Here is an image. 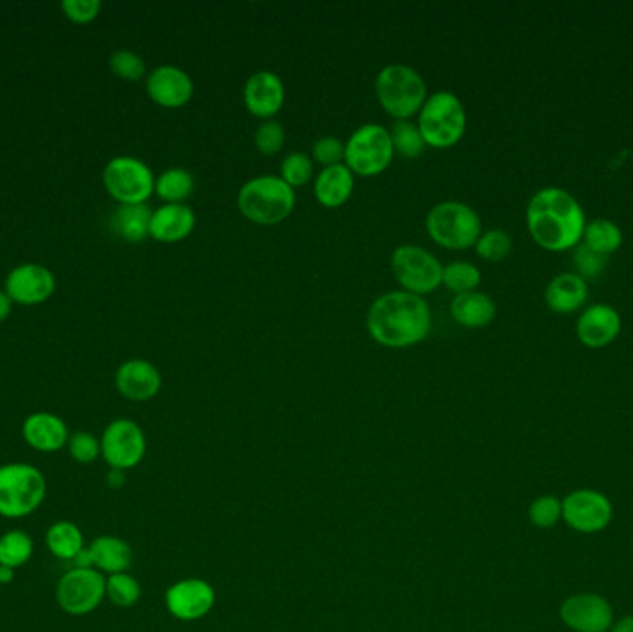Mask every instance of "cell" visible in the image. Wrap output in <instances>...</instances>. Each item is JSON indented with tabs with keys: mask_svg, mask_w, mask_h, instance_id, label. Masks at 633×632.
Listing matches in <instances>:
<instances>
[{
	"mask_svg": "<svg viewBox=\"0 0 633 632\" xmlns=\"http://www.w3.org/2000/svg\"><path fill=\"white\" fill-rule=\"evenodd\" d=\"M589 297V284L574 271L556 275L545 290V303L553 314L571 316L584 308Z\"/></svg>",
	"mask_w": 633,
	"mask_h": 632,
	"instance_id": "7402d4cb",
	"label": "cell"
},
{
	"mask_svg": "<svg viewBox=\"0 0 633 632\" xmlns=\"http://www.w3.org/2000/svg\"><path fill=\"white\" fill-rule=\"evenodd\" d=\"M367 329L384 348H412L430 335V306L421 295L404 290L384 293L370 304Z\"/></svg>",
	"mask_w": 633,
	"mask_h": 632,
	"instance_id": "7a4b0ae2",
	"label": "cell"
},
{
	"mask_svg": "<svg viewBox=\"0 0 633 632\" xmlns=\"http://www.w3.org/2000/svg\"><path fill=\"white\" fill-rule=\"evenodd\" d=\"M450 314L465 329H484L497 317V304L487 293L476 290L455 295L450 303Z\"/></svg>",
	"mask_w": 633,
	"mask_h": 632,
	"instance_id": "484cf974",
	"label": "cell"
},
{
	"mask_svg": "<svg viewBox=\"0 0 633 632\" xmlns=\"http://www.w3.org/2000/svg\"><path fill=\"white\" fill-rule=\"evenodd\" d=\"M56 603L74 618L89 616L106 599V575L93 568H71L56 584Z\"/></svg>",
	"mask_w": 633,
	"mask_h": 632,
	"instance_id": "8fae6325",
	"label": "cell"
},
{
	"mask_svg": "<svg viewBox=\"0 0 633 632\" xmlns=\"http://www.w3.org/2000/svg\"><path fill=\"white\" fill-rule=\"evenodd\" d=\"M528 518L532 525L537 528H553L563 520V505L556 496L537 497L528 509Z\"/></svg>",
	"mask_w": 633,
	"mask_h": 632,
	"instance_id": "8d00e7d4",
	"label": "cell"
},
{
	"mask_svg": "<svg viewBox=\"0 0 633 632\" xmlns=\"http://www.w3.org/2000/svg\"><path fill=\"white\" fill-rule=\"evenodd\" d=\"M563 521L582 534L602 533L613 520V505L608 496L597 490H576L561 501Z\"/></svg>",
	"mask_w": 633,
	"mask_h": 632,
	"instance_id": "4fadbf2b",
	"label": "cell"
},
{
	"mask_svg": "<svg viewBox=\"0 0 633 632\" xmlns=\"http://www.w3.org/2000/svg\"><path fill=\"white\" fill-rule=\"evenodd\" d=\"M622 330L621 314L609 304H591L580 312L576 336L587 349H604L619 338Z\"/></svg>",
	"mask_w": 633,
	"mask_h": 632,
	"instance_id": "e0dca14e",
	"label": "cell"
},
{
	"mask_svg": "<svg viewBox=\"0 0 633 632\" xmlns=\"http://www.w3.org/2000/svg\"><path fill=\"white\" fill-rule=\"evenodd\" d=\"M354 192V173L344 163L322 168L315 179V198L326 208L343 206Z\"/></svg>",
	"mask_w": 633,
	"mask_h": 632,
	"instance_id": "d4e9b609",
	"label": "cell"
},
{
	"mask_svg": "<svg viewBox=\"0 0 633 632\" xmlns=\"http://www.w3.org/2000/svg\"><path fill=\"white\" fill-rule=\"evenodd\" d=\"M62 10L69 21L76 25H87L99 17L102 4L99 0H65Z\"/></svg>",
	"mask_w": 633,
	"mask_h": 632,
	"instance_id": "7bdbcfd3",
	"label": "cell"
},
{
	"mask_svg": "<svg viewBox=\"0 0 633 632\" xmlns=\"http://www.w3.org/2000/svg\"><path fill=\"white\" fill-rule=\"evenodd\" d=\"M417 126L426 147L450 149L467 131V112L460 97L450 92H436L418 112Z\"/></svg>",
	"mask_w": 633,
	"mask_h": 632,
	"instance_id": "8992f818",
	"label": "cell"
},
{
	"mask_svg": "<svg viewBox=\"0 0 633 632\" xmlns=\"http://www.w3.org/2000/svg\"><path fill=\"white\" fill-rule=\"evenodd\" d=\"M391 271L402 290L426 295L443 285V266L436 256L418 245H400L391 255Z\"/></svg>",
	"mask_w": 633,
	"mask_h": 632,
	"instance_id": "30bf717a",
	"label": "cell"
},
{
	"mask_svg": "<svg viewBox=\"0 0 633 632\" xmlns=\"http://www.w3.org/2000/svg\"><path fill=\"white\" fill-rule=\"evenodd\" d=\"M295 190L275 174L251 179L238 193V208L248 221L256 224L282 223L295 208Z\"/></svg>",
	"mask_w": 633,
	"mask_h": 632,
	"instance_id": "3957f363",
	"label": "cell"
},
{
	"mask_svg": "<svg viewBox=\"0 0 633 632\" xmlns=\"http://www.w3.org/2000/svg\"><path fill=\"white\" fill-rule=\"evenodd\" d=\"M12 312V299L8 297L7 292H0V323L7 321Z\"/></svg>",
	"mask_w": 633,
	"mask_h": 632,
	"instance_id": "f6af8a7d",
	"label": "cell"
},
{
	"mask_svg": "<svg viewBox=\"0 0 633 632\" xmlns=\"http://www.w3.org/2000/svg\"><path fill=\"white\" fill-rule=\"evenodd\" d=\"M47 497L44 472L28 462L0 465V518L25 520Z\"/></svg>",
	"mask_w": 633,
	"mask_h": 632,
	"instance_id": "277c9868",
	"label": "cell"
},
{
	"mask_svg": "<svg viewBox=\"0 0 633 632\" xmlns=\"http://www.w3.org/2000/svg\"><path fill=\"white\" fill-rule=\"evenodd\" d=\"M216 597V590L208 581L198 576H187L167 588L166 607L174 620L191 623L203 620L214 610Z\"/></svg>",
	"mask_w": 633,
	"mask_h": 632,
	"instance_id": "5bb4252c",
	"label": "cell"
},
{
	"mask_svg": "<svg viewBox=\"0 0 633 632\" xmlns=\"http://www.w3.org/2000/svg\"><path fill=\"white\" fill-rule=\"evenodd\" d=\"M34 538L26 531L12 528L0 536V566L17 571L31 562Z\"/></svg>",
	"mask_w": 633,
	"mask_h": 632,
	"instance_id": "4dcf8cb0",
	"label": "cell"
},
{
	"mask_svg": "<svg viewBox=\"0 0 633 632\" xmlns=\"http://www.w3.org/2000/svg\"><path fill=\"white\" fill-rule=\"evenodd\" d=\"M254 145L261 155L272 156L285 145V129L277 119H267L254 132Z\"/></svg>",
	"mask_w": 633,
	"mask_h": 632,
	"instance_id": "f35d334b",
	"label": "cell"
},
{
	"mask_svg": "<svg viewBox=\"0 0 633 632\" xmlns=\"http://www.w3.org/2000/svg\"><path fill=\"white\" fill-rule=\"evenodd\" d=\"M106 192L121 205H145L155 193V173L134 156H118L106 163L102 173Z\"/></svg>",
	"mask_w": 633,
	"mask_h": 632,
	"instance_id": "9c48e42d",
	"label": "cell"
},
{
	"mask_svg": "<svg viewBox=\"0 0 633 632\" xmlns=\"http://www.w3.org/2000/svg\"><path fill=\"white\" fill-rule=\"evenodd\" d=\"M474 248H476V255L482 260L500 262L510 256L513 242H511V236L506 230L491 229L487 230V232H482V236L478 238Z\"/></svg>",
	"mask_w": 633,
	"mask_h": 632,
	"instance_id": "e575fe53",
	"label": "cell"
},
{
	"mask_svg": "<svg viewBox=\"0 0 633 632\" xmlns=\"http://www.w3.org/2000/svg\"><path fill=\"white\" fill-rule=\"evenodd\" d=\"M609 632H633V613L624 616L619 621H613V625H611Z\"/></svg>",
	"mask_w": 633,
	"mask_h": 632,
	"instance_id": "ee69618b",
	"label": "cell"
},
{
	"mask_svg": "<svg viewBox=\"0 0 633 632\" xmlns=\"http://www.w3.org/2000/svg\"><path fill=\"white\" fill-rule=\"evenodd\" d=\"M585 224L584 208L567 190L543 187L529 198L526 208L529 236L548 253H565L579 247Z\"/></svg>",
	"mask_w": 633,
	"mask_h": 632,
	"instance_id": "6da1fadb",
	"label": "cell"
},
{
	"mask_svg": "<svg viewBox=\"0 0 633 632\" xmlns=\"http://www.w3.org/2000/svg\"><path fill=\"white\" fill-rule=\"evenodd\" d=\"M572 264L576 267L574 274L580 275L582 279H597L598 275H602L606 269L608 258L585 247L584 243H580L579 247L572 248Z\"/></svg>",
	"mask_w": 633,
	"mask_h": 632,
	"instance_id": "60d3db41",
	"label": "cell"
},
{
	"mask_svg": "<svg viewBox=\"0 0 633 632\" xmlns=\"http://www.w3.org/2000/svg\"><path fill=\"white\" fill-rule=\"evenodd\" d=\"M87 552L92 558L93 570L100 571L106 576L129 571L134 560V551L129 542L113 534L97 536L89 542Z\"/></svg>",
	"mask_w": 633,
	"mask_h": 632,
	"instance_id": "cb8c5ba5",
	"label": "cell"
},
{
	"mask_svg": "<svg viewBox=\"0 0 633 632\" xmlns=\"http://www.w3.org/2000/svg\"><path fill=\"white\" fill-rule=\"evenodd\" d=\"M560 618L576 632H609L616 613L608 599L598 594H572L561 603Z\"/></svg>",
	"mask_w": 633,
	"mask_h": 632,
	"instance_id": "9a60e30c",
	"label": "cell"
},
{
	"mask_svg": "<svg viewBox=\"0 0 633 632\" xmlns=\"http://www.w3.org/2000/svg\"><path fill=\"white\" fill-rule=\"evenodd\" d=\"M110 69L113 75L118 78H123V81L136 82L142 81L145 73H147V68H145V62L139 54H136L134 50H115L110 57Z\"/></svg>",
	"mask_w": 633,
	"mask_h": 632,
	"instance_id": "ab89813d",
	"label": "cell"
},
{
	"mask_svg": "<svg viewBox=\"0 0 633 632\" xmlns=\"http://www.w3.org/2000/svg\"><path fill=\"white\" fill-rule=\"evenodd\" d=\"M195 190V177L184 168L166 169L156 179L155 192L167 205H184Z\"/></svg>",
	"mask_w": 633,
	"mask_h": 632,
	"instance_id": "f546056e",
	"label": "cell"
},
{
	"mask_svg": "<svg viewBox=\"0 0 633 632\" xmlns=\"http://www.w3.org/2000/svg\"><path fill=\"white\" fill-rule=\"evenodd\" d=\"M153 210L147 205H121L111 216V229L124 242L139 243L150 236Z\"/></svg>",
	"mask_w": 633,
	"mask_h": 632,
	"instance_id": "83f0119b",
	"label": "cell"
},
{
	"mask_svg": "<svg viewBox=\"0 0 633 632\" xmlns=\"http://www.w3.org/2000/svg\"><path fill=\"white\" fill-rule=\"evenodd\" d=\"M622 242H624V236H622L621 227L611 219H595L585 224L582 243L598 255L608 258L621 248Z\"/></svg>",
	"mask_w": 633,
	"mask_h": 632,
	"instance_id": "f1b7e54d",
	"label": "cell"
},
{
	"mask_svg": "<svg viewBox=\"0 0 633 632\" xmlns=\"http://www.w3.org/2000/svg\"><path fill=\"white\" fill-rule=\"evenodd\" d=\"M115 388L119 393L134 401L145 403L155 399L161 390V373L148 360L132 358L119 366L115 373Z\"/></svg>",
	"mask_w": 633,
	"mask_h": 632,
	"instance_id": "ffe728a7",
	"label": "cell"
},
{
	"mask_svg": "<svg viewBox=\"0 0 633 632\" xmlns=\"http://www.w3.org/2000/svg\"><path fill=\"white\" fill-rule=\"evenodd\" d=\"M312 156H314V161L320 163L322 168L338 166L344 161V143L339 137H319L312 147Z\"/></svg>",
	"mask_w": 633,
	"mask_h": 632,
	"instance_id": "b9f144b4",
	"label": "cell"
},
{
	"mask_svg": "<svg viewBox=\"0 0 633 632\" xmlns=\"http://www.w3.org/2000/svg\"><path fill=\"white\" fill-rule=\"evenodd\" d=\"M21 435L26 446L37 453L50 454L68 447L71 433L68 423L63 422L60 415L52 412H34L23 422Z\"/></svg>",
	"mask_w": 633,
	"mask_h": 632,
	"instance_id": "44dd1931",
	"label": "cell"
},
{
	"mask_svg": "<svg viewBox=\"0 0 633 632\" xmlns=\"http://www.w3.org/2000/svg\"><path fill=\"white\" fill-rule=\"evenodd\" d=\"M426 232L437 245L463 251L474 247L482 236V219L473 206L460 200H445L428 211Z\"/></svg>",
	"mask_w": 633,
	"mask_h": 632,
	"instance_id": "52a82bcc",
	"label": "cell"
},
{
	"mask_svg": "<svg viewBox=\"0 0 633 632\" xmlns=\"http://www.w3.org/2000/svg\"><path fill=\"white\" fill-rule=\"evenodd\" d=\"M106 599L119 608L136 607L142 599V584L129 571L108 575L106 576Z\"/></svg>",
	"mask_w": 633,
	"mask_h": 632,
	"instance_id": "1f68e13d",
	"label": "cell"
},
{
	"mask_svg": "<svg viewBox=\"0 0 633 632\" xmlns=\"http://www.w3.org/2000/svg\"><path fill=\"white\" fill-rule=\"evenodd\" d=\"M147 94L161 108H182L195 94V84L184 69L160 65L147 78Z\"/></svg>",
	"mask_w": 633,
	"mask_h": 632,
	"instance_id": "d6986e66",
	"label": "cell"
},
{
	"mask_svg": "<svg viewBox=\"0 0 633 632\" xmlns=\"http://www.w3.org/2000/svg\"><path fill=\"white\" fill-rule=\"evenodd\" d=\"M65 449L76 464L89 465L100 459V438L87 430H76L69 436Z\"/></svg>",
	"mask_w": 633,
	"mask_h": 632,
	"instance_id": "74e56055",
	"label": "cell"
},
{
	"mask_svg": "<svg viewBox=\"0 0 633 632\" xmlns=\"http://www.w3.org/2000/svg\"><path fill=\"white\" fill-rule=\"evenodd\" d=\"M45 546L52 557L63 562H73L86 549L82 528L73 521H54L45 533Z\"/></svg>",
	"mask_w": 633,
	"mask_h": 632,
	"instance_id": "4316f807",
	"label": "cell"
},
{
	"mask_svg": "<svg viewBox=\"0 0 633 632\" xmlns=\"http://www.w3.org/2000/svg\"><path fill=\"white\" fill-rule=\"evenodd\" d=\"M393 156L391 134L384 124H362L344 143V166L362 177L384 173L391 166Z\"/></svg>",
	"mask_w": 633,
	"mask_h": 632,
	"instance_id": "ba28073f",
	"label": "cell"
},
{
	"mask_svg": "<svg viewBox=\"0 0 633 632\" xmlns=\"http://www.w3.org/2000/svg\"><path fill=\"white\" fill-rule=\"evenodd\" d=\"M13 579H15V570L7 568V566H0V584L7 586V584L13 583Z\"/></svg>",
	"mask_w": 633,
	"mask_h": 632,
	"instance_id": "7dc6e473",
	"label": "cell"
},
{
	"mask_svg": "<svg viewBox=\"0 0 633 632\" xmlns=\"http://www.w3.org/2000/svg\"><path fill=\"white\" fill-rule=\"evenodd\" d=\"M243 100L246 110L253 113L254 118L265 121L275 118L285 102V86L282 78L272 71L254 73L245 82Z\"/></svg>",
	"mask_w": 633,
	"mask_h": 632,
	"instance_id": "ac0fdd59",
	"label": "cell"
},
{
	"mask_svg": "<svg viewBox=\"0 0 633 632\" xmlns=\"http://www.w3.org/2000/svg\"><path fill=\"white\" fill-rule=\"evenodd\" d=\"M147 454V436L134 420L119 417L100 436V459L110 470L130 472L142 464Z\"/></svg>",
	"mask_w": 633,
	"mask_h": 632,
	"instance_id": "7c38bea8",
	"label": "cell"
},
{
	"mask_svg": "<svg viewBox=\"0 0 633 632\" xmlns=\"http://www.w3.org/2000/svg\"><path fill=\"white\" fill-rule=\"evenodd\" d=\"M54 290V275L41 264H23L8 275L7 293L12 303L36 306L49 301Z\"/></svg>",
	"mask_w": 633,
	"mask_h": 632,
	"instance_id": "2e32d148",
	"label": "cell"
},
{
	"mask_svg": "<svg viewBox=\"0 0 633 632\" xmlns=\"http://www.w3.org/2000/svg\"><path fill=\"white\" fill-rule=\"evenodd\" d=\"M314 158H309L304 153H291L285 156L280 166V179L285 180L293 190L299 186H306L309 180L314 179Z\"/></svg>",
	"mask_w": 633,
	"mask_h": 632,
	"instance_id": "d590c367",
	"label": "cell"
},
{
	"mask_svg": "<svg viewBox=\"0 0 633 632\" xmlns=\"http://www.w3.org/2000/svg\"><path fill=\"white\" fill-rule=\"evenodd\" d=\"M391 134V142H393V149L397 155L404 156V158H418L426 149V142L421 131H418L417 123L407 121H394L393 129L389 131Z\"/></svg>",
	"mask_w": 633,
	"mask_h": 632,
	"instance_id": "836d02e7",
	"label": "cell"
},
{
	"mask_svg": "<svg viewBox=\"0 0 633 632\" xmlns=\"http://www.w3.org/2000/svg\"><path fill=\"white\" fill-rule=\"evenodd\" d=\"M479 282H482V274L471 262L455 260L450 262L449 266H443V285L455 295L476 292Z\"/></svg>",
	"mask_w": 633,
	"mask_h": 632,
	"instance_id": "d6a6232c",
	"label": "cell"
},
{
	"mask_svg": "<svg viewBox=\"0 0 633 632\" xmlns=\"http://www.w3.org/2000/svg\"><path fill=\"white\" fill-rule=\"evenodd\" d=\"M197 224V214L190 205H163L153 211L150 238L161 243H179L190 236Z\"/></svg>",
	"mask_w": 633,
	"mask_h": 632,
	"instance_id": "603a6c76",
	"label": "cell"
},
{
	"mask_svg": "<svg viewBox=\"0 0 633 632\" xmlns=\"http://www.w3.org/2000/svg\"><path fill=\"white\" fill-rule=\"evenodd\" d=\"M375 92L381 108L397 121L418 116L428 99L423 76L404 63H391L381 69L376 75Z\"/></svg>",
	"mask_w": 633,
	"mask_h": 632,
	"instance_id": "5b68a950",
	"label": "cell"
},
{
	"mask_svg": "<svg viewBox=\"0 0 633 632\" xmlns=\"http://www.w3.org/2000/svg\"><path fill=\"white\" fill-rule=\"evenodd\" d=\"M106 483L110 488H121L124 484V472H119V470H110L108 475H106Z\"/></svg>",
	"mask_w": 633,
	"mask_h": 632,
	"instance_id": "bcb514c9",
	"label": "cell"
}]
</instances>
